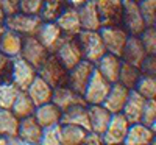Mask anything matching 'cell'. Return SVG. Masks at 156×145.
Instances as JSON below:
<instances>
[{
	"mask_svg": "<svg viewBox=\"0 0 156 145\" xmlns=\"http://www.w3.org/2000/svg\"><path fill=\"white\" fill-rule=\"evenodd\" d=\"M36 72H37V76H41L51 87H59V86L67 84L69 70L59 62V59L53 53H50L47 56V59L41 64V67L36 69Z\"/></svg>",
	"mask_w": 156,
	"mask_h": 145,
	"instance_id": "1",
	"label": "cell"
},
{
	"mask_svg": "<svg viewBox=\"0 0 156 145\" xmlns=\"http://www.w3.org/2000/svg\"><path fill=\"white\" fill-rule=\"evenodd\" d=\"M78 44H80L81 53H83V59L95 64L103 55L106 53L103 41L100 37L98 31H87V30H81L76 34Z\"/></svg>",
	"mask_w": 156,
	"mask_h": 145,
	"instance_id": "2",
	"label": "cell"
},
{
	"mask_svg": "<svg viewBox=\"0 0 156 145\" xmlns=\"http://www.w3.org/2000/svg\"><path fill=\"white\" fill-rule=\"evenodd\" d=\"M44 20L39 16L23 14V12H16V14L6 16L3 20V25L6 30H11L20 36H36L39 27Z\"/></svg>",
	"mask_w": 156,
	"mask_h": 145,
	"instance_id": "3",
	"label": "cell"
},
{
	"mask_svg": "<svg viewBox=\"0 0 156 145\" xmlns=\"http://www.w3.org/2000/svg\"><path fill=\"white\" fill-rule=\"evenodd\" d=\"M98 33L103 41V45H105L106 53H111L120 58L126 44V39L129 36L126 30L122 25H114V27H101Z\"/></svg>",
	"mask_w": 156,
	"mask_h": 145,
	"instance_id": "4",
	"label": "cell"
},
{
	"mask_svg": "<svg viewBox=\"0 0 156 145\" xmlns=\"http://www.w3.org/2000/svg\"><path fill=\"white\" fill-rule=\"evenodd\" d=\"M123 11H122V27L126 30L129 36H139L145 30V22L140 14L139 3L134 0H122Z\"/></svg>",
	"mask_w": 156,
	"mask_h": 145,
	"instance_id": "5",
	"label": "cell"
},
{
	"mask_svg": "<svg viewBox=\"0 0 156 145\" xmlns=\"http://www.w3.org/2000/svg\"><path fill=\"white\" fill-rule=\"evenodd\" d=\"M109 89H111V83L95 69L92 72V75H90V80L84 89L83 98L87 106L89 104H101L103 100L106 98Z\"/></svg>",
	"mask_w": 156,
	"mask_h": 145,
	"instance_id": "6",
	"label": "cell"
},
{
	"mask_svg": "<svg viewBox=\"0 0 156 145\" xmlns=\"http://www.w3.org/2000/svg\"><path fill=\"white\" fill-rule=\"evenodd\" d=\"M53 55L59 59V62L67 70L75 67L83 59V53H81V48H80V44H78L76 36H64L62 42L59 44V47L56 48V51Z\"/></svg>",
	"mask_w": 156,
	"mask_h": 145,
	"instance_id": "7",
	"label": "cell"
},
{
	"mask_svg": "<svg viewBox=\"0 0 156 145\" xmlns=\"http://www.w3.org/2000/svg\"><path fill=\"white\" fill-rule=\"evenodd\" d=\"M37 76L36 69L31 64H28L23 58L16 56L12 58V67H11V76L9 81L19 87V90H27L28 86L33 83V80Z\"/></svg>",
	"mask_w": 156,
	"mask_h": 145,
	"instance_id": "8",
	"label": "cell"
},
{
	"mask_svg": "<svg viewBox=\"0 0 156 145\" xmlns=\"http://www.w3.org/2000/svg\"><path fill=\"white\" fill-rule=\"evenodd\" d=\"M95 70V64L89 62L86 59H81L78 62L75 67H72L69 70V75H67V86L70 89H73L76 94L83 95L84 94V89L90 80V75Z\"/></svg>",
	"mask_w": 156,
	"mask_h": 145,
	"instance_id": "9",
	"label": "cell"
},
{
	"mask_svg": "<svg viewBox=\"0 0 156 145\" xmlns=\"http://www.w3.org/2000/svg\"><path fill=\"white\" fill-rule=\"evenodd\" d=\"M94 2L100 16L101 27L122 25V0H94Z\"/></svg>",
	"mask_w": 156,
	"mask_h": 145,
	"instance_id": "10",
	"label": "cell"
},
{
	"mask_svg": "<svg viewBox=\"0 0 156 145\" xmlns=\"http://www.w3.org/2000/svg\"><path fill=\"white\" fill-rule=\"evenodd\" d=\"M128 128H129V123L123 117L122 112L112 114L111 120H109V125L106 126L105 133L101 134L103 143L105 145H122L125 137H126Z\"/></svg>",
	"mask_w": 156,
	"mask_h": 145,
	"instance_id": "11",
	"label": "cell"
},
{
	"mask_svg": "<svg viewBox=\"0 0 156 145\" xmlns=\"http://www.w3.org/2000/svg\"><path fill=\"white\" fill-rule=\"evenodd\" d=\"M50 53L47 48L36 39V36H25L22 42V50H20V58H23L28 64H31L34 69H39L41 64L47 59Z\"/></svg>",
	"mask_w": 156,
	"mask_h": 145,
	"instance_id": "12",
	"label": "cell"
},
{
	"mask_svg": "<svg viewBox=\"0 0 156 145\" xmlns=\"http://www.w3.org/2000/svg\"><path fill=\"white\" fill-rule=\"evenodd\" d=\"M64 36L66 34L61 31L56 22H42L36 33V39L47 48L48 53H55L59 44L62 42Z\"/></svg>",
	"mask_w": 156,
	"mask_h": 145,
	"instance_id": "13",
	"label": "cell"
},
{
	"mask_svg": "<svg viewBox=\"0 0 156 145\" xmlns=\"http://www.w3.org/2000/svg\"><path fill=\"white\" fill-rule=\"evenodd\" d=\"M51 103L58 106L61 111H66L75 104H86L83 95L76 94L73 89H70L67 84L66 86H59V87H53V92H51Z\"/></svg>",
	"mask_w": 156,
	"mask_h": 145,
	"instance_id": "14",
	"label": "cell"
},
{
	"mask_svg": "<svg viewBox=\"0 0 156 145\" xmlns=\"http://www.w3.org/2000/svg\"><path fill=\"white\" fill-rule=\"evenodd\" d=\"M128 95H129L128 87L122 86L120 83H112L106 98L101 103V106L105 109H108L111 114H119V112H122V109L125 106Z\"/></svg>",
	"mask_w": 156,
	"mask_h": 145,
	"instance_id": "15",
	"label": "cell"
},
{
	"mask_svg": "<svg viewBox=\"0 0 156 145\" xmlns=\"http://www.w3.org/2000/svg\"><path fill=\"white\" fill-rule=\"evenodd\" d=\"M145 58H147V51H145L144 45H142L139 36H128L120 59L123 62H128L131 65H136V67H140V64L144 62Z\"/></svg>",
	"mask_w": 156,
	"mask_h": 145,
	"instance_id": "16",
	"label": "cell"
},
{
	"mask_svg": "<svg viewBox=\"0 0 156 145\" xmlns=\"http://www.w3.org/2000/svg\"><path fill=\"white\" fill-rule=\"evenodd\" d=\"M56 25L66 36H76L81 31V23L78 17V9L73 6H66L64 11L56 17Z\"/></svg>",
	"mask_w": 156,
	"mask_h": 145,
	"instance_id": "17",
	"label": "cell"
},
{
	"mask_svg": "<svg viewBox=\"0 0 156 145\" xmlns=\"http://www.w3.org/2000/svg\"><path fill=\"white\" fill-rule=\"evenodd\" d=\"M123 145H154V131L140 122L133 123L128 128Z\"/></svg>",
	"mask_w": 156,
	"mask_h": 145,
	"instance_id": "18",
	"label": "cell"
},
{
	"mask_svg": "<svg viewBox=\"0 0 156 145\" xmlns=\"http://www.w3.org/2000/svg\"><path fill=\"white\" fill-rule=\"evenodd\" d=\"M78 17H80V23H81V30H87V31H98L101 28V22H100V16L95 6L94 0H89L84 5L78 6Z\"/></svg>",
	"mask_w": 156,
	"mask_h": 145,
	"instance_id": "19",
	"label": "cell"
},
{
	"mask_svg": "<svg viewBox=\"0 0 156 145\" xmlns=\"http://www.w3.org/2000/svg\"><path fill=\"white\" fill-rule=\"evenodd\" d=\"M87 112H89V125H90V133H95L98 136H101L105 133L106 126L109 125V120L112 114L105 109L101 104H89L87 106Z\"/></svg>",
	"mask_w": 156,
	"mask_h": 145,
	"instance_id": "20",
	"label": "cell"
},
{
	"mask_svg": "<svg viewBox=\"0 0 156 145\" xmlns=\"http://www.w3.org/2000/svg\"><path fill=\"white\" fill-rule=\"evenodd\" d=\"M145 101L147 100L142 97V95H139L134 89L129 90L128 100H126L125 106L122 109V114L128 120L129 125L140 122V117H142V111H144V106H145Z\"/></svg>",
	"mask_w": 156,
	"mask_h": 145,
	"instance_id": "21",
	"label": "cell"
},
{
	"mask_svg": "<svg viewBox=\"0 0 156 145\" xmlns=\"http://www.w3.org/2000/svg\"><path fill=\"white\" fill-rule=\"evenodd\" d=\"M42 131H44V128L37 123L34 115H30V117L20 118L17 137L25 140V142H28V143L39 145V140H41V137H42Z\"/></svg>",
	"mask_w": 156,
	"mask_h": 145,
	"instance_id": "22",
	"label": "cell"
},
{
	"mask_svg": "<svg viewBox=\"0 0 156 145\" xmlns=\"http://www.w3.org/2000/svg\"><path fill=\"white\" fill-rule=\"evenodd\" d=\"M120 65H122V59L119 56L105 53L95 62V69L112 84V83H117V80H119Z\"/></svg>",
	"mask_w": 156,
	"mask_h": 145,
	"instance_id": "23",
	"label": "cell"
},
{
	"mask_svg": "<svg viewBox=\"0 0 156 145\" xmlns=\"http://www.w3.org/2000/svg\"><path fill=\"white\" fill-rule=\"evenodd\" d=\"M59 123H67V125H76L87 129L90 133V125H89V112H87V104H75V106L62 111L61 122Z\"/></svg>",
	"mask_w": 156,
	"mask_h": 145,
	"instance_id": "24",
	"label": "cell"
},
{
	"mask_svg": "<svg viewBox=\"0 0 156 145\" xmlns=\"http://www.w3.org/2000/svg\"><path fill=\"white\" fill-rule=\"evenodd\" d=\"M28 94V97L33 100L34 106H41V104H45L51 100V92H53V87L50 84H47L41 76H36L33 83L28 86V89L25 90Z\"/></svg>",
	"mask_w": 156,
	"mask_h": 145,
	"instance_id": "25",
	"label": "cell"
},
{
	"mask_svg": "<svg viewBox=\"0 0 156 145\" xmlns=\"http://www.w3.org/2000/svg\"><path fill=\"white\" fill-rule=\"evenodd\" d=\"M33 115H34V118L37 120V123L41 125L42 128H47V126L58 125V123L61 122L62 111H61L58 106H55L51 101H48V103H45V104L37 106Z\"/></svg>",
	"mask_w": 156,
	"mask_h": 145,
	"instance_id": "26",
	"label": "cell"
},
{
	"mask_svg": "<svg viewBox=\"0 0 156 145\" xmlns=\"http://www.w3.org/2000/svg\"><path fill=\"white\" fill-rule=\"evenodd\" d=\"M22 42H23V36L11 31V30H5V33L0 37V51L9 58L20 56Z\"/></svg>",
	"mask_w": 156,
	"mask_h": 145,
	"instance_id": "27",
	"label": "cell"
},
{
	"mask_svg": "<svg viewBox=\"0 0 156 145\" xmlns=\"http://www.w3.org/2000/svg\"><path fill=\"white\" fill-rule=\"evenodd\" d=\"M59 134L64 145H76L86 139L89 131L76 126V125H67V123H59Z\"/></svg>",
	"mask_w": 156,
	"mask_h": 145,
	"instance_id": "28",
	"label": "cell"
},
{
	"mask_svg": "<svg viewBox=\"0 0 156 145\" xmlns=\"http://www.w3.org/2000/svg\"><path fill=\"white\" fill-rule=\"evenodd\" d=\"M19 118L11 109H0V136L2 137H17Z\"/></svg>",
	"mask_w": 156,
	"mask_h": 145,
	"instance_id": "29",
	"label": "cell"
},
{
	"mask_svg": "<svg viewBox=\"0 0 156 145\" xmlns=\"http://www.w3.org/2000/svg\"><path fill=\"white\" fill-rule=\"evenodd\" d=\"M11 111H12V114H14L19 120H20V118H25V117L33 115L34 111H36V106H34L33 100L28 97L27 92L20 90L19 95H17L16 100H14V103H12Z\"/></svg>",
	"mask_w": 156,
	"mask_h": 145,
	"instance_id": "30",
	"label": "cell"
},
{
	"mask_svg": "<svg viewBox=\"0 0 156 145\" xmlns=\"http://www.w3.org/2000/svg\"><path fill=\"white\" fill-rule=\"evenodd\" d=\"M140 75L142 73H140V69L139 67L122 61L120 72H119V80H117V83H120L122 86H125V87H128L129 90H131V89L136 87Z\"/></svg>",
	"mask_w": 156,
	"mask_h": 145,
	"instance_id": "31",
	"label": "cell"
},
{
	"mask_svg": "<svg viewBox=\"0 0 156 145\" xmlns=\"http://www.w3.org/2000/svg\"><path fill=\"white\" fill-rule=\"evenodd\" d=\"M66 6H69L67 0H44L39 17L44 22H55Z\"/></svg>",
	"mask_w": 156,
	"mask_h": 145,
	"instance_id": "32",
	"label": "cell"
},
{
	"mask_svg": "<svg viewBox=\"0 0 156 145\" xmlns=\"http://www.w3.org/2000/svg\"><path fill=\"white\" fill-rule=\"evenodd\" d=\"M19 92V87L11 81H0V109H11Z\"/></svg>",
	"mask_w": 156,
	"mask_h": 145,
	"instance_id": "33",
	"label": "cell"
},
{
	"mask_svg": "<svg viewBox=\"0 0 156 145\" xmlns=\"http://www.w3.org/2000/svg\"><path fill=\"white\" fill-rule=\"evenodd\" d=\"M134 90L145 100H154L156 98V76L140 75Z\"/></svg>",
	"mask_w": 156,
	"mask_h": 145,
	"instance_id": "34",
	"label": "cell"
},
{
	"mask_svg": "<svg viewBox=\"0 0 156 145\" xmlns=\"http://www.w3.org/2000/svg\"><path fill=\"white\" fill-rule=\"evenodd\" d=\"M139 9L147 27L156 25V0H140Z\"/></svg>",
	"mask_w": 156,
	"mask_h": 145,
	"instance_id": "35",
	"label": "cell"
},
{
	"mask_svg": "<svg viewBox=\"0 0 156 145\" xmlns=\"http://www.w3.org/2000/svg\"><path fill=\"white\" fill-rule=\"evenodd\" d=\"M139 39L144 45L147 55H156V27H145V30L139 34Z\"/></svg>",
	"mask_w": 156,
	"mask_h": 145,
	"instance_id": "36",
	"label": "cell"
},
{
	"mask_svg": "<svg viewBox=\"0 0 156 145\" xmlns=\"http://www.w3.org/2000/svg\"><path fill=\"white\" fill-rule=\"evenodd\" d=\"M39 145H64L61 134H59V123L53 126H47L42 131V137L39 140Z\"/></svg>",
	"mask_w": 156,
	"mask_h": 145,
	"instance_id": "37",
	"label": "cell"
},
{
	"mask_svg": "<svg viewBox=\"0 0 156 145\" xmlns=\"http://www.w3.org/2000/svg\"><path fill=\"white\" fill-rule=\"evenodd\" d=\"M140 123L151 128L154 131V125H156V98L145 101V106H144L142 117H140Z\"/></svg>",
	"mask_w": 156,
	"mask_h": 145,
	"instance_id": "38",
	"label": "cell"
},
{
	"mask_svg": "<svg viewBox=\"0 0 156 145\" xmlns=\"http://www.w3.org/2000/svg\"><path fill=\"white\" fill-rule=\"evenodd\" d=\"M42 3L44 0H19V12L39 16L42 9Z\"/></svg>",
	"mask_w": 156,
	"mask_h": 145,
	"instance_id": "39",
	"label": "cell"
},
{
	"mask_svg": "<svg viewBox=\"0 0 156 145\" xmlns=\"http://www.w3.org/2000/svg\"><path fill=\"white\" fill-rule=\"evenodd\" d=\"M11 67H12V58L0 51V81H9Z\"/></svg>",
	"mask_w": 156,
	"mask_h": 145,
	"instance_id": "40",
	"label": "cell"
},
{
	"mask_svg": "<svg viewBox=\"0 0 156 145\" xmlns=\"http://www.w3.org/2000/svg\"><path fill=\"white\" fill-rule=\"evenodd\" d=\"M139 69H140L142 75L154 76L156 75V55H147V58L144 59V62L140 64Z\"/></svg>",
	"mask_w": 156,
	"mask_h": 145,
	"instance_id": "41",
	"label": "cell"
},
{
	"mask_svg": "<svg viewBox=\"0 0 156 145\" xmlns=\"http://www.w3.org/2000/svg\"><path fill=\"white\" fill-rule=\"evenodd\" d=\"M2 8L5 16H11L19 12V0H2Z\"/></svg>",
	"mask_w": 156,
	"mask_h": 145,
	"instance_id": "42",
	"label": "cell"
},
{
	"mask_svg": "<svg viewBox=\"0 0 156 145\" xmlns=\"http://www.w3.org/2000/svg\"><path fill=\"white\" fill-rule=\"evenodd\" d=\"M76 145H105V143H103L101 136H98V134H95V133H89L83 142L76 143Z\"/></svg>",
	"mask_w": 156,
	"mask_h": 145,
	"instance_id": "43",
	"label": "cell"
},
{
	"mask_svg": "<svg viewBox=\"0 0 156 145\" xmlns=\"http://www.w3.org/2000/svg\"><path fill=\"white\" fill-rule=\"evenodd\" d=\"M8 145H34V143H28L19 137H8Z\"/></svg>",
	"mask_w": 156,
	"mask_h": 145,
	"instance_id": "44",
	"label": "cell"
},
{
	"mask_svg": "<svg viewBox=\"0 0 156 145\" xmlns=\"http://www.w3.org/2000/svg\"><path fill=\"white\" fill-rule=\"evenodd\" d=\"M86 2H89V0H67L69 6H73V8H78V6H81V5H84Z\"/></svg>",
	"mask_w": 156,
	"mask_h": 145,
	"instance_id": "45",
	"label": "cell"
},
{
	"mask_svg": "<svg viewBox=\"0 0 156 145\" xmlns=\"http://www.w3.org/2000/svg\"><path fill=\"white\" fill-rule=\"evenodd\" d=\"M5 12H3V8H2V0H0V23H3V20H5Z\"/></svg>",
	"mask_w": 156,
	"mask_h": 145,
	"instance_id": "46",
	"label": "cell"
},
{
	"mask_svg": "<svg viewBox=\"0 0 156 145\" xmlns=\"http://www.w3.org/2000/svg\"><path fill=\"white\" fill-rule=\"evenodd\" d=\"M0 145H8V139H6V137H2V136H0Z\"/></svg>",
	"mask_w": 156,
	"mask_h": 145,
	"instance_id": "47",
	"label": "cell"
},
{
	"mask_svg": "<svg viewBox=\"0 0 156 145\" xmlns=\"http://www.w3.org/2000/svg\"><path fill=\"white\" fill-rule=\"evenodd\" d=\"M5 30H6V28H5V25H3V23H0V37H2V34L5 33Z\"/></svg>",
	"mask_w": 156,
	"mask_h": 145,
	"instance_id": "48",
	"label": "cell"
},
{
	"mask_svg": "<svg viewBox=\"0 0 156 145\" xmlns=\"http://www.w3.org/2000/svg\"><path fill=\"white\" fill-rule=\"evenodd\" d=\"M134 2H137V3H139V2H140V0H134Z\"/></svg>",
	"mask_w": 156,
	"mask_h": 145,
	"instance_id": "49",
	"label": "cell"
},
{
	"mask_svg": "<svg viewBox=\"0 0 156 145\" xmlns=\"http://www.w3.org/2000/svg\"><path fill=\"white\" fill-rule=\"evenodd\" d=\"M122 145H123V143H122Z\"/></svg>",
	"mask_w": 156,
	"mask_h": 145,
	"instance_id": "50",
	"label": "cell"
}]
</instances>
